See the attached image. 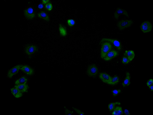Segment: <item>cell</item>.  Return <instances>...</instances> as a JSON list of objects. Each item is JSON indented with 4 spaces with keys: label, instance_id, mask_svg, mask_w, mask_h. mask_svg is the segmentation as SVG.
<instances>
[{
    "label": "cell",
    "instance_id": "cell-1",
    "mask_svg": "<svg viewBox=\"0 0 153 115\" xmlns=\"http://www.w3.org/2000/svg\"><path fill=\"white\" fill-rule=\"evenodd\" d=\"M103 42L102 45L101 53V57L102 59L112 48V45L110 43L106 42Z\"/></svg>",
    "mask_w": 153,
    "mask_h": 115
},
{
    "label": "cell",
    "instance_id": "cell-2",
    "mask_svg": "<svg viewBox=\"0 0 153 115\" xmlns=\"http://www.w3.org/2000/svg\"><path fill=\"white\" fill-rule=\"evenodd\" d=\"M133 23V21L132 20H122L117 23V26L120 30H122L130 27Z\"/></svg>",
    "mask_w": 153,
    "mask_h": 115
},
{
    "label": "cell",
    "instance_id": "cell-3",
    "mask_svg": "<svg viewBox=\"0 0 153 115\" xmlns=\"http://www.w3.org/2000/svg\"><path fill=\"white\" fill-rule=\"evenodd\" d=\"M152 25L151 23L148 21L143 22L140 26L141 31L144 33L150 32L152 30Z\"/></svg>",
    "mask_w": 153,
    "mask_h": 115
},
{
    "label": "cell",
    "instance_id": "cell-4",
    "mask_svg": "<svg viewBox=\"0 0 153 115\" xmlns=\"http://www.w3.org/2000/svg\"><path fill=\"white\" fill-rule=\"evenodd\" d=\"M105 42L112 43L115 47L119 51H120L121 50V45L120 43L118 40L112 39L103 38L101 41V43Z\"/></svg>",
    "mask_w": 153,
    "mask_h": 115
},
{
    "label": "cell",
    "instance_id": "cell-5",
    "mask_svg": "<svg viewBox=\"0 0 153 115\" xmlns=\"http://www.w3.org/2000/svg\"><path fill=\"white\" fill-rule=\"evenodd\" d=\"M98 68L95 64L90 65L88 67L87 71V74L91 77H95L98 74Z\"/></svg>",
    "mask_w": 153,
    "mask_h": 115
},
{
    "label": "cell",
    "instance_id": "cell-6",
    "mask_svg": "<svg viewBox=\"0 0 153 115\" xmlns=\"http://www.w3.org/2000/svg\"><path fill=\"white\" fill-rule=\"evenodd\" d=\"M122 15L128 17H129L128 13L127 11L120 8H117L114 14L115 19L116 20H118L119 16Z\"/></svg>",
    "mask_w": 153,
    "mask_h": 115
},
{
    "label": "cell",
    "instance_id": "cell-7",
    "mask_svg": "<svg viewBox=\"0 0 153 115\" xmlns=\"http://www.w3.org/2000/svg\"><path fill=\"white\" fill-rule=\"evenodd\" d=\"M118 52L114 50H111L106 55L103 59L105 61H109L116 57L118 55Z\"/></svg>",
    "mask_w": 153,
    "mask_h": 115
},
{
    "label": "cell",
    "instance_id": "cell-8",
    "mask_svg": "<svg viewBox=\"0 0 153 115\" xmlns=\"http://www.w3.org/2000/svg\"><path fill=\"white\" fill-rule=\"evenodd\" d=\"M99 77L103 83L108 84L110 82L112 78L110 75L105 73H100Z\"/></svg>",
    "mask_w": 153,
    "mask_h": 115
},
{
    "label": "cell",
    "instance_id": "cell-9",
    "mask_svg": "<svg viewBox=\"0 0 153 115\" xmlns=\"http://www.w3.org/2000/svg\"><path fill=\"white\" fill-rule=\"evenodd\" d=\"M21 65H16L11 69L9 71L8 76L9 78H11L12 76L16 74L18 72L19 70L21 67Z\"/></svg>",
    "mask_w": 153,
    "mask_h": 115
},
{
    "label": "cell",
    "instance_id": "cell-10",
    "mask_svg": "<svg viewBox=\"0 0 153 115\" xmlns=\"http://www.w3.org/2000/svg\"><path fill=\"white\" fill-rule=\"evenodd\" d=\"M24 14L25 17L28 19H32L35 16V14L33 9L29 8L25 10Z\"/></svg>",
    "mask_w": 153,
    "mask_h": 115
},
{
    "label": "cell",
    "instance_id": "cell-11",
    "mask_svg": "<svg viewBox=\"0 0 153 115\" xmlns=\"http://www.w3.org/2000/svg\"><path fill=\"white\" fill-rule=\"evenodd\" d=\"M20 69L26 74L31 75L34 73V70L32 68L27 65L22 66Z\"/></svg>",
    "mask_w": 153,
    "mask_h": 115
},
{
    "label": "cell",
    "instance_id": "cell-12",
    "mask_svg": "<svg viewBox=\"0 0 153 115\" xmlns=\"http://www.w3.org/2000/svg\"><path fill=\"white\" fill-rule=\"evenodd\" d=\"M37 50V48L34 45L29 46L26 49V53L28 55H32L35 53Z\"/></svg>",
    "mask_w": 153,
    "mask_h": 115
},
{
    "label": "cell",
    "instance_id": "cell-13",
    "mask_svg": "<svg viewBox=\"0 0 153 115\" xmlns=\"http://www.w3.org/2000/svg\"><path fill=\"white\" fill-rule=\"evenodd\" d=\"M124 55L131 61L134 58L135 54L134 51L133 50H126L124 54Z\"/></svg>",
    "mask_w": 153,
    "mask_h": 115
},
{
    "label": "cell",
    "instance_id": "cell-14",
    "mask_svg": "<svg viewBox=\"0 0 153 115\" xmlns=\"http://www.w3.org/2000/svg\"><path fill=\"white\" fill-rule=\"evenodd\" d=\"M14 87L21 93L27 92L28 88V85L26 84L16 85Z\"/></svg>",
    "mask_w": 153,
    "mask_h": 115
},
{
    "label": "cell",
    "instance_id": "cell-15",
    "mask_svg": "<svg viewBox=\"0 0 153 115\" xmlns=\"http://www.w3.org/2000/svg\"><path fill=\"white\" fill-rule=\"evenodd\" d=\"M130 74L129 72H127L126 73V77L122 83V85L123 87H125L130 85Z\"/></svg>",
    "mask_w": 153,
    "mask_h": 115
},
{
    "label": "cell",
    "instance_id": "cell-16",
    "mask_svg": "<svg viewBox=\"0 0 153 115\" xmlns=\"http://www.w3.org/2000/svg\"><path fill=\"white\" fill-rule=\"evenodd\" d=\"M12 93L16 98H19L22 96L23 94L16 88H12L11 89Z\"/></svg>",
    "mask_w": 153,
    "mask_h": 115
},
{
    "label": "cell",
    "instance_id": "cell-17",
    "mask_svg": "<svg viewBox=\"0 0 153 115\" xmlns=\"http://www.w3.org/2000/svg\"><path fill=\"white\" fill-rule=\"evenodd\" d=\"M112 115H123L124 112L121 107L117 106L115 108L113 111Z\"/></svg>",
    "mask_w": 153,
    "mask_h": 115
},
{
    "label": "cell",
    "instance_id": "cell-18",
    "mask_svg": "<svg viewBox=\"0 0 153 115\" xmlns=\"http://www.w3.org/2000/svg\"><path fill=\"white\" fill-rule=\"evenodd\" d=\"M27 81V79L25 77H23L17 80L15 84L16 85L26 84Z\"/></svg>",
    "mask_w": 153,
    "mask_h": 115
},
{
    "label": "cell",
    "instance_id": "cell-19",
    "mask_svg": "<svg viewBox=\"0 0 153 115\" xmlns=\"http://www.w3.org/2000/svg\"><path fill=\"white\" fill-rule=\"evenodd\" d=\"M38 17L40 18L49 21V17L47 14L44 12L42 11L38 14Z\"/></svg>",
    "mask_w": 153,
    "mask_h": 115
},
{
    "label": "cell",
    "instance_id": "cell-20",
    "mask_svg": "<svg viewBox=\"0 0 153 115\" xmlns=\"http://www.w3.org/2000/svg\"><path fill=\"white\" fill-rule=\"evenodd\" d=\"M119 81V78L117 76H115L112 78L110 82L108 84L109 85H114L117 84Z\"/></svg>",
    "mask_w": 153,
    "mask_h": 115
},
{
    "label": "cell",
    "instance_id": "cell-21",
    "mask_svg": "<svg viewBox=\"0 0 153 115\" xmlns=\"http://www.w3.org/2000/svg\"><path fill=\"white\" fill-rule=\"evenodd\" d=\"M121 103L119 102H112L109 104L108 105V108L110 112L112 111L115 108L116 105H120Z\"/></svg>",
    "mask_w": 153,
    "mask_h": 115
},
{
    "label": "cell",
    "instance_id": "cell-22",
    "mask_svg": "<svg viewBox=\"0 0 153 115\" xmlns=\"http://www.w3.org/2000/svg\"><path fill=\"white\" fill-rule=\"evenodd\" d=\"M59 31L60 35L63 36H65L67 34V32L66 30L60 25L59 26Z\"/></svg>",
    "mask_w": 153,
    "mask_h": 115
},
{
    "label": "cell",
    "instance_id": "cell-23",
    "mask_svg": "<svg viewBox=\"0 0 153 115\" xmlns=\"http://www.w3.org/2000/svg\"><path fill=\"white\" fill-rule=\"evenodd\" d=\"M111 92L113 96L114 97H115L121 93V90L120 89H114L112 90Z\"/></svg>",
    "mask_w": 153,
    "mask_h": 115
},
{
    "label": "cell",
    "instance_id": "cell-24",
    "mask_svg": "<svg viewBox=\"0 0 153 115\" xmlns=\"http://www.w3.org/2000/svg\"><path fill=\"white\" fill-rule=\"evenodd\" d=\"M64 108L65 109V115H72L74 113V112L73 111H71L67 108L65 106L64 107Z\"/></svg>",
    "mask_w": 153,
    "mask_h": 115
},
{
    "label": "cell",
    "instance_id": "cell-25",
    "mask_svg": "<svg viewBox=\"0 0 153 115\" xmlns=\"http://www.w3.org/2000/svg\"><path fill=\"white\" fill-rule=\"evenodd\" d=\"M75 20L73 19H69L68 20V25L70 26H73L75 24Z\"/></svg>",
    "mask_w": 153,
    "mask_h": 115
},
{
    "label": "cell",
    "instance_id": "cell-26",
    "mask_svg": "<svg viewBox=\"0 0 153 115\" xmlns=\"http://www.w3.org/2000/svg\"><path fill=\"white\" fill-rule=\"evenodd\" d=\"M122 62L123 64H126L128 63L130 61L126 57L124 56L123 57Z\"/></svg>",
    "mask_w": 153,
    "mask_h": 115
},
{
    "label": "cell",
    "instance_id": "cell-27",
    "mask_svg": "<svg viewBox=\"0 0 153 115\" xmlns=\"http://www.w3.org/2000/svg\"><path fill=\"white\" fill-rule=\"evenodd\" d=\"M72 108L78 114L80 115H84V113L81 111L79 109L74 107H73Z\"/></svg>",
    "mask_w": 153,
    "mask_h": 115
},
{
    "label": "cell",
    "instance_id": "cell-28",
    "mask_svg": "<svg viewBox=\"0 0 153 115\" xmlns=\"http://www.w3.org/2000/svg\"><path fill=\"white\" fill-rule=\"evenodd\" d=\"M45 7L49 11L51 10L53 8L52 5L50 3H48L46 5Z\"/></svg>",
    "mask_w": 153,
    "mask_h": 115
},
{
    "label": "cell",
    "instance_id": "cell-29",
    "mask_svg": "<svg viewBox=\"0 0 153 115\" xmlns=\"http://www.w3.org/2000/svg\"><path fill=\"white\" fill-rule=\"evenodd\" d=\"M153 80L152 79H150L148 80L147 82L146 85L148 87L149 86L153 85Z\"/></svg>",
    "mask_w": 153,
    "mask_h": 115
},
{
    "label": "cell",
    "instance_id": "cell-30",
    "mask_svg": "<svg viewBox=\"0 0 153 115\" xmlns=\"http://www.w3.org/2000/svg\"><path fill=\"white\" fill-rule=\"evenodd\" d=\"M124 113L125 115H130V113L129 110L127 109H125L124 111Z\"/></svg>",
    "mask_w": 153,
    "mask_h": 115
},
{
    "label": "cell",
    "instance_id": "cell-31",
    "mask_svg": "<svg viewBox=\"0 0 153 115\" xmlns=\"http://www.w3.org/2000/svg\"><path fill=\"white\" fill-rule=\"evenodd\" d=\"M50 1H45V0H43L42 1V3L44 4H46L49 2Z\"/></svg>",
    "mask_w": 153,
    "mask_h": 115
},
{
    "label": "cell",
    "instance_id": "cell-32",
    "mask_svg": "<svg viewBox=\"0 0 153 115\" xmlns=\"http://www.w3.org/2000/svg\"><path fill=\"white\" fill-rule=\"evenodd\" d=\"M43 7V5L41 4H40L38 6V8L40 9H42Z\"/></svg>",
    "mask_w": 153,
    "mask_h": 115
},
{
    "label": "cell",
    "instance_id": "cell-33",
    "mask_svg": "<svg viewBox=\"0 0 153 115\" xmlns=\"http://www.w3.org/2000/svg\"><path fill=\"white\" fill-rule=\"evenodd\" d=\"M149 89L151 91H153V85H151L148 87Z\"/></svg>",
    "mask_w": 153,
    "mask_h": 115
}]
</instances>
